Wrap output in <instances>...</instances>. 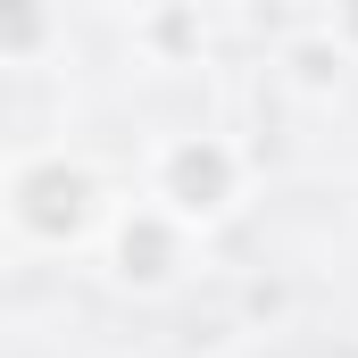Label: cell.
I'll return each mask as SVG.
<instances>
[{"label": "cell", "mask_w": 358, "mask_h": 358, "mask_svg": "<svg viewBox=\"0 0 358 358\" xmlns=\"http://www.w3.org/2000/svg\"><path fill=\"white\" fill-rule=\"evenodd\" d=\"M0 208L34 250H76V242L100 234V183L67 150H25L8 167V183H0Z\"/></svg>", "instance_id": "1"}, {"label": "cell", "mask_w": 358, "mask_h": 358, "mask_svg": "<svg viewBox=\"0 0 358 358\" xmlns=\"http://www.w3.org/2000/svg\"><path fill=\"white\" fill-rule=\"evenodd\" d=\"M242 176H250V159L225 134H200V125L192 134H167L150 150V208L176 217L183 234H200V225H217L242 200Z\"/></svg>", "instance_id": "2"}, {"label": "cell", "mask_w": 358, "mask_h": 358, "mask_svg": "<svg viewBox=\"0 0 358 358\" xmlns=\"http://www.w3.org/2000/svg\"><path fill=\"white\" fill-rule=\"evenodd\" d=\"M183 267H192V234H183L176 217H159L150 200H134V208L108 217V275H117V283H134V292H167Z\"/></svg>", "instance_id": "3"}, {"label": "cell", "mask_w": 358, "mask_h": 358, "mask_svg": "<svg viewBox=\"0 0 358 358\" xmlns=\"http://www.w3.org/2000/svg\"><path fill=\"white\" fill-rule=\"evenodd\" d=\"M50 42H59V17H50V8H34V0H0V67H34Z\"/></svg>", "instance_id": "4"}, {"label": "cell", "mask_w": 358, "mask_h": 358, "mask_svg": "<svg viewBox=\"0 0 358 358\" xmlns=\"http://www.w3.org/2000/svg\"><path fill=\"white\" fill-rule=\"evenodd\" d=\"M134 42H150V50H200L208 42V25H200V8H142L134 17Z\"/></svg>", "instance_id": "5"}, {"label": "cell", "mask_w": 358, "mask_h": 358, "mask_svg": "<svg viewBox=\"0 0 358 358\" xmlns=\"http://www.w3.org/2000/svg\"><path fill=\"white\" fill-rule=\"evenodd\" d=\"M317 25L334 34V50H342V59H350V50H358V8H334V17H317Z\"/></svg>", "instance_id": "6"}]
</instances>
